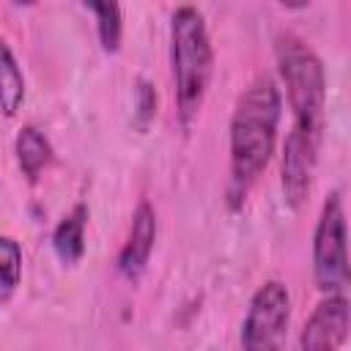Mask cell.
I'll return each instance as SVG.
<instances>
[{
	"instance_id": "cell-4",
	"label": "cell",
	"mask_w": 351,
	"mask_h": 351,
	"mask_svg": "<svg viewBox=\"0 0 351 351\" xmlns=\"http://www.w3.org/2000/svg\"><path fill=\"white\" fill-rule=\"evenodd\" d=\"M313 274L326 296H343L348 285V250L340 192H329L321 206L313 233Z\"/></svg>"
},
{
	"instance_id": "cell-11",
	"label": "cell",
	"mask_w": 351,
	"mask_h": 351,
	"mask_svg": "<svg viewBox=\"0 0 351 351\" xmlns=\"http://www.w3.org/2000/svg\"><path fill=\"white\" fill-rule=\"evenodd\" d=\"M25 99V77L22 69L8 49L5 38L0 36V112L5 118H14Z\"/></svg>"
},
{
	"instance_id": "cell-7",
	"label": "cell",
	"mask_w": 351,
	"mask_h": 351,
	"mask_svg": "<svg viewBox=\"0 0 351 351\" xmlns=\"http://www.w3.org/2000/svg\"><path fill=\"white\" fill-rule=\"evenodd\" d=\"M351 313L346 296H324L299 335V351H340L348 337Z\"/></svg>"
},
{
	"instance_id": "cell-12",
	"label": "cell",
	"mask_w": 351,
	"mask_h": 351,
	"mask_svg": "<svg viewBox=\"0 0 351 351\" xmlns=\"http://www.w3.org/2000/svg\"><path fill=\"white\" fill-rule=\"evenodd\" d=\"M88 8L96 16V30L101 49L115 55L121 49V36H123V19H121V5L118 3H88Z\"/></svg>"
},
{
	"instance_id": "cell-3",
	"label": "cell",
	"mask_w": 351,
	"mask_h": 351,
	"mask_svg": "<svg viewBox=\"0 0 351 351\" xmlns=\"http://www.w3.org/2000/svg\"><path fill=\"white\" fill-rule=\"evenodd\" d=\"M274 55H277V71L285 82L288 107L293 110V123L324 129L326 77L321 58L293 33L277 36Z\"/></svg>"
},
{
	"instance_id": "cell-1",
	"label": "cell",
	"mask_w": 351,
	"mask_h": 351,
	"mask_svg": "<svg viewBox=\"0 0 351 351\" xmlns=\"http://www.w3.org/2000/svg\"><path fill=\"white\" fill-rule=\"evenodd\" d=\"M282 115V93L266 74L255 77L236 99L230 115V181L228 200L239 208L266 170L277 145V126Z\"/></svg>"
},
{
	"instance_id": "cell-5",
	"label": "cell",
	"mask_w": 351,
	"mask_h": 351,
	"mask_svg": "<svg viewBox=\"0 0 351 351\" xmlns=\"http://www.w3.org/2000/svg\"><path fill=\"white\" fill-rule=\"evenodd\" d=\"M291 321V293L280 280L263 282L241 324V351H282Z\"/></svg>"
},
{
	"instance_id": "cell-10",
	"label": "cell",
	"mask_w": 351,
	"mask_h": 351,
	"mask_svg": "<svg viewBox=\"0 0 351 351\" xmlns=\"http://www.w3.org/2000/svg\"><path fill=\"white\" fill-rule=\"evenodd\" d=\"M14 151H16V162H19L22 173L27 176V181H38V176L52 162V145H49L47 134L41 129L30 126V123L19 129L16 143H14Z\"/></svg>"
},
{
	"instance_id": "cell-2",
	"label": "cell",
	"mask_w": 351,
	"mask_h": 351,
	"mask_svg": "<svg viewBox=\"0 0 351 351\" xmlns=\"http://www.w3.org/2000/svg\"><path fill=\"white\" fill-rule=\"evenodd\" d=\"M170 66L176 82V107L184 129L197 118L211 74H214V47L206 30V19L195 5H178L170 19Z\"/></svg>"
},
{
	"instance_id": "cell-14",
	"label": "cell",
	"mask_w": 351,
	"mask_h": 351,
	"mask_svg": "<svg viewBox=\"0 0 351 351\" xmlns=\"http://www.w3.org/2000/svg\"><path fill=\"white\" fill-rule=\"evenodd\" d=\"M156 115V90L148 80H137L134 88V121L140 129H148V123Z\"/></svg>"
},
{
	"instance_id": "cell-6",
	"label": "cell",
	"mask_w": 351,
	"mask_h": 351,
	"mask_svg": "<svg viewBox=\"0 0 351 351\" xmlns=\"http://www.w3.org/2000/svg\"><path fill=\"white\" fill-rule=\"evenodd\" d=\"M321 132L313 126L291 123V132L282 143V159H280V184L282 197L291 208H299L313 186L315 165H318V148H321Z\"/></svg>"
},
{
	"instance_id": "cell-13",
	"label": "cell",
	"mask_w": 351,
	"mask_h": 351,
	"mask_svg": "<svg viewBox=\"0 0 351 351\" xmlns=\"http://www.w3.org/2000/svg\"><path fill=\"white\" fill-rule=\"evenodd\" d=\"M22 277V247L11 236H0V304L11 302Z\"/></svg>"
},
{
	"instance_id": "cell-9",
	"label": "cell",
	"mask_w": 351,
	"mask_h": 351,
	"mask_svg": "<svg viewBox=\"0 0 351 351\" xmlns=\"http://www.w3.org/2000/svg\"><path fill=\"white\" fill-rule=\"evenodd\" d=\"M85 225H88V206L77 203L55 228L52 250L63 263H77L85 252Z\"/></svg>"
},
{
	"instance_id": "cell-8",
	"label": "cell",
	"mask_w": 351,
	"mask_h": 351,
	"mask_svg": "<svg viewBox=\"0 0 351 351\" xmlns=\"http://www.w3.org/2000/svg\"><path fill=\"white\" fill-rule=\"evenodd\" d=\"M156 241V211L148 200H140L134 214H132V228L126 236V244L118 252V269L123 277L134 280L140 277V271L145 269L151 250Z\"/></svg>"
}]
</instances>
